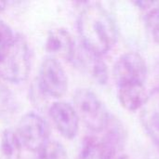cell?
<instances>
[{"label":"cell","mask_w":159,"mask_h":159,"mask_svg":"<svg viewBox=\"0 0 159 159\" xmlns=\"http://www.w3.org/2000/svg\"><path fill=\"white\" fill-rule=\"evenodd\" d=\"M38 88L45 96L61 98L68 89V77L60 63L52 57L43 60L38 76Z\"/></svg>","instance_id":"5b68a950"},{"label":"cell","mask_w":159,"mask_h":159,"mask_svg":"<svg viewBox=\"0 0 159 159\" xmlns=\"http://www.w3.org/2000/svg\"><path fill=\"white\" fill-rule=\"evenodd\" d=\"M114 77L117 87L127 83H143L147 76V67L143 58L137 52L123 54L115 63Z\"/></svg>","instance_id":"8992f818"},{"label":"cell","mask_w":159,"mask_h":159,"mask_svg":"<svg viewBox=\"0 0 159 159\" xmlns=\"http://www.w3.org/2000/svg\"><path fill=\"white\" fill-rule=\"evenodd\" d=\"M77 31L83 48L98 56L110 51L116 43V23L109 12L98 3L89 4L80 12Z\"/></svg>","instance_id":"6da1fadb"},{"label":"cell","mask_w":159,"mask_h":159,"mask_svg":"<svg viewBox=\"0 0 159 159\" xmlns=\"http://www.w3.org/2000/svg\"><path fill=\"white\" fill-rule=\"evenodd\" d=\"M19 105L15 95L0 79V118L7 119L18 111Z\"/></svg>","instance_id":"5bb4252c"},{"label":"cell","mask_w":159,"mask_h":159,"mask_svg":"<svg viewBox=\"0 0 159 159\" xmlns=\"http://www.w3.org/2000/svg\"><path fill=\"white\" fill-rule=\"evenodd\" d=\"M6 4L7 3H5V2H0V10L4 9L6 7Z\"/></svg>","instance_id":"ac0fdd59"},{"label":"cell","mask_w":159,"mask_h":159,"mask_svg":"<svg viewBox=\"0 0 159 159\" xmlns=\"http://www.w3.org/2000/svg\"><path fill=\"white\" fill-rule=\"evenodd\" d=\"M37 153L38 159H68L65 147L57 141L47 142Z\"/></svg>","instance_id":"9a60e30c"},{"label":"cell","mask_w":159,"mask_h":159,"mask_svg":"<svg viewBox=\"0 0 159 159\" xmlns=\"http://www.w3.org/2000/svg\"><path fill=\"white\" fill-rule=\"evenodd\" d=\"M145 23L154 41L159 44V7L151 8L147 12Z\"/></svg>","instance_id":"2e32d148"},{"label":"cell","mask_w":159,"mask_h":159,"mask_svg":"<svg viewBox=\"0 0 159 159\" xmlns=\"http://www.w3.org/2000/svg\"><path fill=\"white\" fill-rule=\"evenodd\" d=\"M48 114L57 130L67 140H73L78 132L79 117L71 104L56 102L49 107Z\"/></svg>","instance_id":"52a82bcc"},{"label":"cell","mask_w":159,"mask_h":159,"mask_svg":"<svg viewBox=\"0 0 159 159\" xmlns=\"http://www.w3.org/2000/svg\"><path fill=\"white\" fill-rule=\"evenodd\" d=\"M76 60L78 64L88 72L100 85H104L108 80V70L105 62L98 56L83 48V51L75 52L74 61Z\"/></svg>","instance_id":"8fae6325"},{"label":"cell","mask_w":159,"mask_h":159,"mask_svg":"<svg viewBox=\"0 0 159 159\" xmlns=\"http://www.w3.org/2000/svg\"><path fill=\"white\" fill-rule=\"evenodd\" d=\"M148 95L143 83H127L118 86V99L121 105L128 111L141 109Z\"/></svg>","instance_id":"7c38bea8"},{"label":"cell","mask_w":159,"mask_h":159,"mask_svg":"<svg viewBox=\"0 0 159 159\" xmlns=\"http://www.w3.org/2000/svg\"><path fill=\"white\" fill-rule=\"evenodd\" d=\"M107 131L101 139H96L89 159H115L117 151L123 145V129L115 119L110 121L105 129Z\"/></svg>","instance_id":"ba28073f"},{"label":"cell","mask_w":159,"mask_h":159,"mask_svg":"<svg viewBox=\"0 0 159 159\" xmlns=\"http://www.w3.org/2000/svg\"><path fill=\"white\" fill-rule=\"evenodd\" d=\"M14 36L15 34L11 28L5 21L0 20V49L9 44Z\"/></svg>","instance_id":"e0dca14e"},{"label":"cell","mask_w":159,"mask_h":159,"mask_svg":"<svg viewBox=\"0 0 159 159\" xmlns=\"http://www.w3.org/2000/svg\"><path fill=\"white\" fill-rule=\"evenodd\" d=\"M46 50L56 60L72 61L75 59L76 48L71 34L63 28L51 30L46 40Z\"/></svg>","instance_id":"9c48e42d"},{"label":"cell","mask_w":159,"mask_h":159,"mask_svg":"<svg viewBox=\"0 0 159 159\" xmlns=\"http://www.w3.org/2000/svg\"><path fill=\"white\" fill-rule=\"evenodd\" d=\"M16 132L23 147L31 152H38L49 141L50 128L43 116L29 112L19 121Z\"/></svg>","instance_id":"277c9868"},{"label":"cell","mask_w":159,"mask_h":159,"mask_svg":"<svg viewBox=\"0 0 159 159\" xmlns=\"http://www.w3.org/2000/svg\"><path fill=\"white\" fill-rule=\"evenodd\" d=\"M22 147L16 130L7 129L3 131L0 149L5 159H20Z\"/></svg>","instance_id":"4fadbf2b"},{"label":"cell","mask_w":159,"mask_h":159,"mask_svg":"<svg viewBox=\"0 0 159 159\" xmlns=\"http://www.w3.org/2000/svg\"><path fill=\"white\" fill-rule=\"evenodd\" d=\"M141 109V120L145 131L159 144V89L148 95Z\"/></svg>","instance_id":"30bf717a"},{"label":"cell","mask_w":159,"mask_h":159,"mask_svg":"<svg viewBox=\"0 0 159 159\" xmlns=\"http://www.w3.org/2000/svg\"><path fill=\"white\" fill-rule=\"evenodd\" d=\"M31 70V51L25 37L15 34L13 40L0 49V79L19 84L25 81Z\"/></svg>","instance_id":"7a4b0ae2"},{"label":"cell","mask_w":159,"mask_h":159,"mask_svg":"<svg viewBox=\"0 0 159 159\" xmlns=\"http://www.w3.org/2000/svg\"><path fill=\"white\" fill-rule=\"evenodd\" d=\"M74 108L83 123L92 131H103L109 121L110 115L98 98L88 89H79L74 94Z\"/></svg>","instance_id":"3957f363"},{"label":"cell","mask_w":159,"mask_h":159,"mask_svg":"<svg viewBox=\"0 0 159 159\" xmlns=\"http://www.w3.org/2000/svg\"><path fill=\"white\" fill-rule=\"evenodd\" d=\"M118 159H130L129 157H127V156H124V157H120V158Z\"/></svg>","instance_id":"d6986e66"}]
</instances>
